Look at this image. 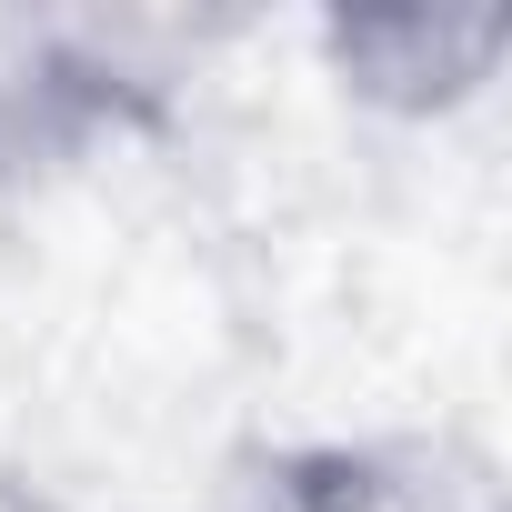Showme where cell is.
Here are the masks:
<instances>
[{"instance_id": "cell-1", "label": "cell", "mask_w": 512, "mask_h": 512, "mask_svg": "<svg viewBox=\"0 0 512 512\" xmlns=\"http://www.w3.org/2000/svg\"><path fill=\"white\" fill-rule=\"evenodd\" d=\"M221 512H502V482L472 442L372 432V442H282L251 452Z\"/></svg>"}, {"instance_id": "cell-2", "label": "cell", "mask_w": 512, "mask_h": 512, "mask_svg": "<svg viewBox=\"0 0 512 512\" xmlns=\"http://www.w3.org/2000/svg\"><path fill=\"white\" fill-rule=\"evenodd\" d=\"M322 81L382 121H452L512 61V11H322Z\"/></svg>"}]
</instances>
